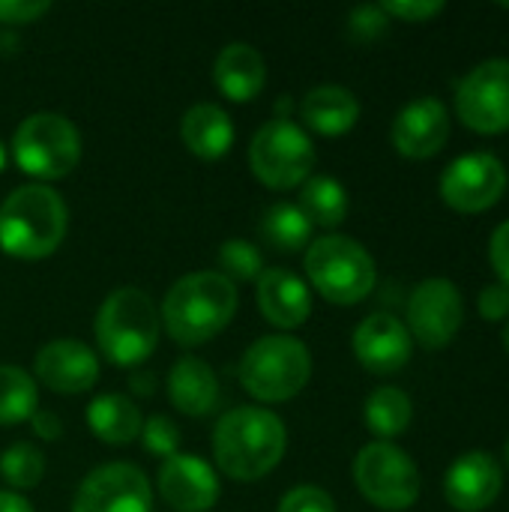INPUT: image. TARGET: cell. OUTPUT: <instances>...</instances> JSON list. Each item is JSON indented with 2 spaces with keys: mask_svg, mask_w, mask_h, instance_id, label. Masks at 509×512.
<instances>
[{
  "mask_svg": "<svg viewBox=\"0 0 509 512\" xmlns=\"http://www.w3.org/2000/svg\"><path fill=\"white\" fill-rule=\"evenodd\" d=\"M288 432L279 414L267 408H234L213 429V459L237 483H258L285 456Z\"/></svg>",
  "mask_w": 509,
  "mask_h": 512,
  "instance_id": "1",
  "label": "cell"
},
{
  "mask_svg": "<svg viewBox=\"0 0 509 512\" xmlns=\"http://www.w3.org/2000/svg\"><path fill=\"white\" fill-rule=\"evenodd\" d=\"M237 312V285L219 270H201L177 279L159 309V321L177 345H204L216 339Z\"/></svg>",
  "mask_w": 509,
  "mask_h": 512,
  "instance_id": "2",
  "label": "cell"
},
{
  "mask_svg": "<svg viewBox=\"0 0 509 512\" xmlns=\"http://www.w3.org/2000/svg\"><path fill=\"white\" fill-rule=\"evenodd\" d=\"M66 228L69 210L51 186H18L0 204V249L18 261H42L57 252Z\"/></svg>",
  "mask_w": 509,
  "mask_h": 512,
  "instance_id": "3",
  "label": "cell"
},
{
  "mask_svg": "<svg viewBox=\"0 0 509 512\" xmlns=\"http://www.w3.org/2000/svg\"><path fill=\"white\" fill-rule=\"evenodd\" d=\"M159 327V309L153 306L150 294L135 285L114 288L93 321L99 351L114 366L144 363L159 345Z\"/></svg>",
  "mask_w": 509,
  "mask_h": 512,
  "instance_id": "4",
  "label": "cell"
},
{
  "mask_svg": "<svg viewBox=\"0 0 509 512\" xmlns=\"http://www.w3.org/2000/svg\"><path fill=\"white\" fill-rule=\"evenodd\" d=\"M306 276L309 285L336 306H354L366 300L378 282L375 258L345 234H327L309 243L306 249Z\"/></svg>",
  "mask_w": 509,
  "mask_h": 512,
  "instance_id": "5",
  "label": "cell"
},
{
  "mask_svg": "<svg viewBox=\"0 0 509 512\" xmlns=\"http://www.w3.org/2000/svg\"><path fill=\"white\" fill-rule=\"evenodd\" d=\"M312 378V354L294 336H264L252 342L240 360L243 390L264 402L279 405L303 393Z\"/></svg>",
  "mask_w": 509,
  "mask_h": 512,
  "instance_id": "6",
  "label": "cell"
},
{
  "mask_svg": "<svg viewBox=\"0 0 509 512\" xmlns=\"http://www.w3.org/2000/svg\"><path fill=\"white\" fill-rule=\"evenodd\" d=\"M15 165L36 180H63L81 162V132L57 111L24 117L12 135Z\"/></svg>",
  "mask_w": 509,
  "mask_h": 512,
  "instance_id": "7",
  "label": "cell"
},
{
  "mask_svg": "<svg viewBox=\"0 0 509 512\" xmlns=\"http://www.w3.org/2000/svg\"><path fill=\"white\" fill-rule=\"evenodd\" d=\"M315 144L291 117H276L264 123L249 144L252 174L270 189H294L312 177Z\"/></svg>",
  "mask_w": 509,
  "mask_h": 512,
  "instance_id": "8",
  "label": "cell"
},
{
  "mask_svg": "<svg viewBox=\"0 0 509 512\" xmlns=\"http://www.w3.org/2000/svg\"><path fill=\"white\" fill-rule=\"evenodd\" d=\"M354 483L360 495L378 510L405 512L420 498V471L414 459L387 441H372L357 453Z\"/></svg>",
  "mask_w": 509,
  "mask_h": 512,
  "instance_id": "9",
  "label": "cell"
},
{
  "mask_svg": "<svg viewBox=\"0 0 509 512\" xmlns=\"http://www.w3.org/2000/svg\"><path fill=\"white\" fill-rule=\"evenodd\" d=\"M456 114L480 135L509 132V60H486L462 78L456 87Z\"/></svg>",
  "mask_w": 509,
  "mask_h": 512,
  "instance_id": "10",
  "label": "cell"
},
{
  "mask_svg": "<svg viewBox=\"0 0 509 512\" xmlns=\"http://www.w3.org/2000/svg\"><path fill=\"white\" fill-rule=\"evenodd\" d=\"M465 324V300L450 279H426L408 297V333L423 348L450 345Z\"/></svg>",
  "mask_w": 509,
  "mask_h": 512,
  "instance_id": "11",
  "label": "cell"
},
{
  "mask_svg": "<svg viewBox=\"0 0 509 512\" xmlns=\"http://www.w3.org/2000/svg\"><path fill=\"white\" fill-rule=\"evenodd\" d=\"M507 168L495 153H465L441 174V198L456 213H483L507 192Z\"/></svg>",
  "mask_w": 509,
  "mask_h": 512,
  "instance_id": "12",
  "label": "cell"
},
{
  "mask_svg": "<svg viewBox=\"0 0 509 512\" xmlns=\"http://www.w3.org/2000/svg\"><path fill=\"white\" fill-rule=\"evenodd\" d=\"M72 512H153V492L141 468L111 462L81 480Z\"/></svg>",
  "mask_w": 509,
  "mask_h": 512,
  "instance_id": "13",
  "label": "cell"
},
{
  "mask_svg": "<svg viewBox=\"0 0 509 512\" xmlns=\"http://www.w3.org/2000/svg\"><path fill=\"white\" fill-rule=\"evenodd\" d=\"M159 495L171 510L210 512L222 495L219 474L210 462L189 453H177L159 468Z\"/></svg>",
  "mask_w": 509,
  "mask_h": 512,
  "instance_id": "14",
  "label": "cell"
},
{
  "mask_svg": "<svg viewBox=\"0 0 509 512\" xmlns=\"http://www.w3.org/2000/svg\"><path fill=\"white\" fill-rule=\"evenodd\" d=\"M411 354H414V339L408 327L390 312H375L363 318L354 330V357L360 360L363 369L375 375H393L405 369Z\"/></svg>",
  "mask_w": 509,
  "mask_h": 512,
  "instance_id": "15",
  "label": "cell"
},
{
  "mask_svg": "<svg viewBox=\"0 0 509 512\" xmlns=\"http://www.w3.org/2000/svg\"><path fill=\"white\" fill-rule=\"evenodd\" d=\"M501 489H504V471L498 459L486 450L462 453L444 477L447 504L459 512L489 510L498 501Z\"/></svg>",
  "mask_w": 509,
  "mask_h": 512,
  "instance_id": "16",
  "label": "cell"
},
{
  "mask_svg": "<svg viewBox=\"0 0 509 512\" xmlns=\"http://www.w3.org/2000/svg\"><path fill=\"white\" fill-rule=\"evenodd\" d=\"M393 147L408 159H432L450 138V114L441 99L420 96L408 102L393 120Z\"/></svg>",
  "mask_w": 509,
  "mask_h": 512,
  "instance_id": "17",
  "label": "cell"
},
{
  "mask_svg": "<svg viewBox=\"0 0 509 512\" xmlns=\"http://www.w3.org/2000/svg\"><path fill=\"white\" fill-rule=\"evenodd\" d=\"M33 369L36 378L60 396L87 393L99 381V357L78 339L48 342L45 348H39Z\"/></svg>",
  "mask_w": 509,
  "mask_h": 512,
  "instance_id": "18",
  "label": "cell"
},
{
  "mask_svg": "<svg viewBox=\"0 0 509 512\" xmlns=\"http://www.w3.org/2000/svg\"><path fill=\"white\" fill-rule=\"evenodd\" d=\"M258 309L273 327L297 330L312 315L309 285L285 267H270L258 276Z\"/></svg>",
  "mask_w": 509,
  "mask_h": 512,
  "instance_id": "19",
  "label": "cell"
},
{
  "mask_svg": "<svg viewBox=\"0 0 509 512\" xmlns=\"http://www.w3.org/2000/svg\"><path fill=\"white\" fill-rule=\"evenodd\" d=\"M213 81L231 102H252L267 81V63L249 42H231L213 63Z\"/></svg>",
  "mask_w": 509,
  "mask_h": 512,
  "instance_id": "20",
  "label": "cell"
},
{
  "mask_svg": "<svg viewBox=\"0 0 509 512\" xmlns=\"http://www.w3.org/2000/svg\"><path fill=\"white\" fill-rule=\"evenodd\" d=\"M168 399L186 417H207L219 402V381L198 357H180L168 375Z\"/></svg>",
  "mask_w": 509,
  "mask_h": 512,
  "instance_id": "21",
  "label": "cell"
},
{
  "mask_svg": "<svg viewBox=\"0 0 509 512\" xmlns=\"http://www.w3.org/2000/svg\"><path fill=\"white\" fill-rule=\"evenodd\" d=\"M300 114H303L309 129H315L318 135L336 138V135H345V132H351L357 126L360 102L348 87L321 84V87H315V90H309L303 96Z\"/></svg>",
  "mask_w": 509,
  "mask_h": 512,
  "instance_id": "22",
  "label": "cell"
},
{
  "mask_svg": "<svg viewBox=\"0 0 509 512\" xmlns=\"http://www.w3.org/2000/svg\"><path fill=\"white\" fill-rule=\"evenodd\" d=\"M180 138L186 144V150L198 159H222L231 144H234V123L228 117V111H222L219 105L213 102H201V105H192L186 114H183V123H180Z\"/></svg>",
  "mask_w": 509,
  "mask_h": 512,
  "instance_id": "23",
  "label": "cell"
},
{
  "mask_svg": "<svg viewBox=\"0 0 509 512\" xmlns=\"http://www.w3.org/2000/svg\"><path fill=\"white\" fill-rule=\"evenodd\" d=\"M87 426L99 441L120 447V444H132L141 435L144 417L132 399L120 393H102L87 408Z\"/></svg>",
  "mask_w": 509,
  "mask_h": 512,
  "instance_id": "24",
  "label": "cell"
},
{
  "mask_svg": "<svg viewBox=\"0 0 509 512\" xmlns=\"http://www.w3.org/2000/svg\"><path fill=\"white\" fill-rule=\"evenodd\" d=\"M363 414H366L369 432L390 444L393 438L408 432V426L414 420V405H411L405 390H399V387H378L366 399V411Z\"/></svg>",
  "mask_w": 509,
  "mask_h": 512,
  "instance_id": "25",
  "label": "cell"
},
{
  "mask_svg": "<svg viewBox=\"0 0 509 512\" xmlns=\"http://www.w3.org/2000/svg\"><path fill=\"white\" fill-rule=\"evenodd\" d=\"M306 219L312 225H321V228H336L345 222L348 216V192L339 180L333 177H309L303 183V192H300V204H297Z\"/></svg>",
  "mask_w": 509,
  "mask_h": 512,
  "instance_id": "26",
  "label": "cell"
},
{
  "mask_svg": "<svg viewBox=\"0 0 509 512\" xmlns=\"http://www.w3.org/2000/svg\"><path fill=\"white\" fill-rule=\"evenodd\" d=\"M312 222L297 204H273L261 219V237L279 252H300L312 243Z\"/></svg>",
  "mask_w": 509,
  "mask_h": 512,
  "instance_id": "27",
  "label": "cell"
},
{
  "mask_svg": "<svg viewBox=\"0 0 509 512\" xmlns=\"http://www.w3.org/2000/svg\"><path fill=\"white\" fill-rule=\"evenodd\" d=\"M39 411L36 381L18 366H0V426H18Z\"/></svg>",
  "mask_w": 509,
  "mask_h": 512,
  "instance_id": "28",
  "label": "cell"
},
{
  "mask_svg": "<svg viewBox=\"0 0 509 512\" xmlns=\"http://www.w3.org/2000/svg\"><path fill=\"white\" fill-rule=\"evenodd\" d=\"M0 474L3 480L15 489V492H27V489H36L45 477V456L39 447L27 444V441H18L12 447L3 450L0 456Z\"/></svg>",
  "mask_w": 509,
  "mask_h": 512,
  "instance_id": "29",
  "label": "cell"
},
{
  "mask_svg": "<svg viewBox=\"0 0 509 512\" xmlns=\"http://www.w3.org/2000/svg\"><path fill=\"white\" fill-rule=\"evenodd\" d=\"M219 273L228 282H258V276L264 273V258L258 252V246H252L249 240H225L219 249Z\"/></svg>",
  "mask_w": 509,
  "mask_h": 512,
  "instance_id": "30",
  "label": "cell"
},
{
  "mask_svg": "<svg viewBox=\"0 0 509 512\" xmlns=\"http://www.w3.org/2000/svg\"><path fill=\"white\" fill-rule=\"evenodd\" d=\"M138 438H141L144 450L153 453V456H159V459H171V456L180 453V429L168 417H162V414L150 417L141 426V435Z\"/></svg>",
  "mask_w": 509,
  "mask_h": 512,
  "instance_id": "31",
  "label": "cell"
},
{
  "mask_svg": "<svg viewBox=\"0 0 509 512\" xmlns=\"http://www.w3.org/2000/svg\"><path fill=\"white\" fill-rule=\"evenodd\" d=\"M390 18L381 6H357L348 18V30L357 42H375L387 33Z\"/></svg>",
  "mask_w": 509,
  "mask_h": 512,
  "instance_id": "32",
  "label": "cell"
},
{
  "mask_svg": "<svg viewBox=\"0 0 509 512\" xmlns=\"http://www.w3.org/2000/svg\"><path fill=\"white\" fill-rule=\"evenodd\" d=\"M276 512H336V504L318 486H297L279 501Z\"/></svg>",
  "mask_w": 509,
  "mask_h": 512,
  "instance_id": "33",
  "label": "cell"
},
{
  "mask_svg": "<svg viewBox=\"0 0 509 512\" xmlns=\"http://www.w3.org/2000/svg\"><path fill=\"white\" fill-rule=\"evenodd\" d=\"M381 9L387 12V18H399V21H408V24H423V21L441 15L444 3L441 0H387V3H381Z\"/></svg>",
  "mask_w": 509,
  "mask_h": 512,
  "instance_id": "34",
  "label": "cell"
},
{
  "mask_svg": "<svg viewBox=\"0 0 509 512\" xmlns=\"http://www.w3.org/2000/svg\"><path fill=\"white\" fill-rule=\"evenodd\" d=\"M51 9L48 0H0V24H33Z\"/></svg>",
  "mask_w": 509,
  "mask_h": 512,
  "instance_id": "35",
  "label": "cell"
},
{
  "mask_svg": "<svg viewBox=\"0 0 509 512\" xmlns=\"http://www.w3.org/2000/svg\"><path fill=\"white\" fill-rule=\"evenodd\" d=\"M477 309L486 321H504L509 318V288L495 282V285H486L477 297Z\"/></svg>",
  "mask_w": 509,
  "mask_h": 512,
  "instance_id": "36",
  "label": "cell"
},
{
  "mask_svg": "<svg viewBox=\"0 0 509 512\" xmlns=\"http://www.w3.org/2000/svg\"><path fill=\"white\" fill-rule=\"evenodd\" d=\"M489 261H492L498 282L509 288V219L495 228V234L489 240Z\"/></svg>",
  "mask_w": 509,
  "mask_h": 512,
  "instance_id": "37",
  "label": "cell"
},
{
  "mask_svg": "<svg viewBox=\"0 0 509 512\" xmlns=\"http://www.w3.org/2000/svg\"><path fill=\"white\" fill-rule=\"evenodd\" d=\"M30 426H33V432H36L39 438H45V441H57V438L63 435V423H60V417L51 414V411H36V414L30 417Z\"/></svg>",
  "mask_w": 509,
  "mask_h": 512,
  "instance_id": "38",
  "label": "cell"
},
{
  "mask_svg": "<svg viewBox=\"0 0 509 512\" xmlns=\"http://www.w3.org/2000/svg\"><path fill=\"white\" fill-rule=\"evenodd\" d=\"M0 512H33L18 492H0Z\"/></svg>",
  "mask_w": 509,
  "mask_h": 512,
  "instance_id": "39",
  "label": "cell"
},
{
  "mask_svg": "<svg viewBox=\"0 0 509 512\" xmlns=\"http://www.w3.org/2000/svg\"><path fill=\"white\" fill-rule=\"evenodd\" d=\"M135 390H141V393H153V378L147 375V378H135Z\"/></svg>",
  "mask_w": 509,
  "mask_h": 512,
  "instance_id": "40",
  "label": "cell"
},
{
  "mask_svg": "<svg viewBox=\"0 0 509 512\" xmlns=\"http://www.w3.org/2000/svg\"><path fill=\"white\" fill-rule=\"evenodd\" d=\"M6 168V147H3V141H0V171Z\"/></svg>",
  "mask_w": 509,
  "mask_h": 512,
  "instance_id": "41",
  "label": "cell"
},
{
  "mask_svg": "<svg viewBox=\"0 0 509 512\" xmlns=\"http://www.w3.org/2000/svg\"><path fill=\"white\" fill-rule=\"evenodd\" d=\"M504 348H507V354H509V318H507V327H504Z\"/></svg>",
  "mask_w": 509,
  "mask_h": 512,
  "instance_id": "42",
  "label": "cell"
},
{
  "mask_svg": "<svg viewBox=\"0 0 509 512\" xmlns=\"http://www.w3.org/2000/svg\"><path fill=\"white\" fill-rule=\"evenodd\" d=\"M504 459H507V465H509V441H507V450H504Z\"/></svg>",
  "mask_w": 509,
  "mask_h": 512,
  "instance_id": "43",
  "label": "cell"
},
{
  "mask_svg": "<svg viewBox=\"0 0 509 512\" xmlns=\"http://www.w3.org/2000/svg\"><path fill=\"white\" fill-rule=\"evenodd\" d=\"M504 6H507V9H509V3H504Z\"/></svg>",
  "mask_w": 509,
  "mask_h": 512,
  "instance_id": "44",
  "label": "cell"
}]
</instances>
